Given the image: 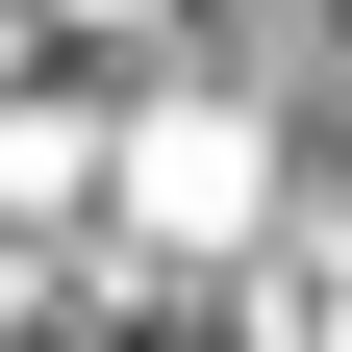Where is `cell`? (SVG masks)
I'll return each mask as SVG.
<instances>
[{
	"label": "cell",
	"instance_id": "6da1fadb",
	"mask_svg": "<svg viewBox=\"0 0 352 352\" xmlns=\"http://www.w3.org/2000/svg\"><path fill=\"white\" fill-rule=\"evenodd\" d=\"M126 201H151V227L201 252V227L252 201V126H201V101H176V126H126Z\"/></svg>",
	"mask_w": 352,
	"mask_h": 352
}]
</instances>
